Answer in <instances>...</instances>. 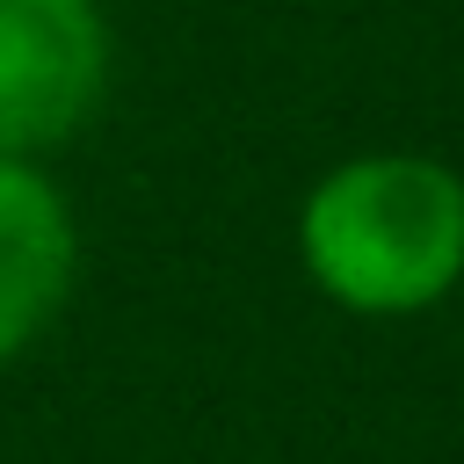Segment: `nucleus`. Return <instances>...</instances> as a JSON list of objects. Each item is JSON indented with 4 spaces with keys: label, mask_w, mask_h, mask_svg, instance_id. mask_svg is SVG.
Returning <instances> with one entry per match:
<instances>
[{
    "label": "nucleus",
    "mask_w": 464,
    "mask_h": 464,
    "mask_svg": "<svg viewBox=\"0 0 464 464\" xmlns=\"http://www.w3.org/2000/svg\"><path fill=\"white\" fill-rule=\"evenodd\" d=\"M297 261L341 312L406 319L464 283V174L428 152H355L297 203Z\"/></svg>",
    "instance_id": "1"
},
{
    "label": "nucleus",
    "mask_w": 464,
    "mask_h": 464,
    "mask_svg": "<svg viewBox=\"0 0 464 464\" xmlns=\"http://www.w3.org/2000/svg\"><path fill=\"white\" fill-rule=\"evenodd\" d=\"M109 87L102 0H0V152L44 160Z\"/></svg>",
    "instance_id": "2"
},
{
    "label": "nucleus",
    "mask_w": 464,
    "mask_h": 464,
    "mask_svg": "<svg viewBox=\"0 0 464 464\" xmlns=\"http://www.w3.org/2000/svg\"><path fill=\"white\" fill-rule=\"evenodd\" d=\"M80 268V225L65 188L36 160L0 152V362L22 355L65 304Z\"/></svg>",
    "instance_id": "3"
}]
</instances>
